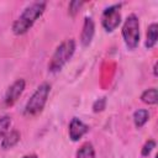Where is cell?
<instances>
[{"instance_id": "1", "label": "cell", "mask_w": 158, "mask_h": 158, "mask_svg": "<svg viewBox=\"0 0 158 158\" xmlns=\"http://www.w3.org/2000/svg\"><path fill=\"white\" fill-rule=\"evenodd\" d=\"M46 1H35L31 5H28L21 15L17 17V20L12 25V32L17 36L25 35L36 22L38 17L42 16V14L46 10Z\"/></svg>"}, {"instance_id": "2", "label": "cell", "mask_w": 158, "mask_h": 158, "mask_svg": "<svg viewBox=\"0 0 158 158\" xmlns=\"http://www.w3.org/2000/svg\"><path fill=\"white\" fill-rule=\"evenodd\" d=\"M75 52V41L73 38L63 41L54 51L49 63H48V70L51 73L59 72L73 57Z\"/></svg>"}, {"instance_id": "3", "label": "cell", "mask_w": 158, "mask_h": 158, "mask_svg": "<svg viewBox=\"0 0 158 158\" xmlns=\"http://www.w3.org/2000/svg\"><path fill=\"white\" fill-rule=\"evenodd\" d=\"M49 91H51V85L48 83H42L28 99L25 106V115L33 116V115L40 114L47 102Z\"/></svg>"}, {"instance_id": "4", "label": "cell", "mask_w": 158, "mask_h": 158, "mask_svg": "<svg viewBox=\"0 0 158 158\" xmlns=\"http://www.w3.org/2000/svg\"><path fill=\"white\" fill-rule=\"evenodd\" d=\"M122 38L128 49H135L139 43V21L138 17L130 15L122 26Z\"/></svg>"}, {"instance_id": "5", "label": "cell", "mask_w": 158, "mask_h": 158, "mask_svg": "<svg viewBox=\"0 0 158 158\" xmlns=\"http://www.w3.org/2000/svg\"><path fill=\"white\" fill-rule=\"evenodd\" d=\"M121 4H115L106 7L101 15V25L106 32H112L121 23Z\"/></svg>"}, {"instance_id": "6", "label": "cell", "mask_w": 158, "mask_h": 158, "mask_svg": "<svg viewBox=\"0 0 158 158\" xmlns=\"http://www.w3.org/2000/svg\"><path fill=\"white\" fill-rule=\"evenodd\" d=\"M25 86H26V81L23 79L15 80L9 86V89L6 90V94H5V98H4L5 106H12L19 100V98L21 96V94L23 93Z\"/></svg>"}, {"instance_id": "7", "label": "cell", "mask_w": 158, "mask_h": 158, "mask_svg": "<svg viewBox=\"0 0 158 158\" xmlns=\"http://www.w3.org/2000/svg\"><path fill=\"white\" fill-rule=\"evenodd\" d=\"M88 131H89V126L86 123H84L78 117H73L72 118V121L69 123V138L73 142L79 141Z\"/></svg>"}, {"instance_id": "8", "label": "cell", "mask_w": 158, "mask_h": 158, "mask_svg": "<svg viewBox=\"0 0 158 158\" xmlns=\"http://www.w3.org/2000/svg\"><path fill=\"white\" fill-rule=\"evenodd\" d=\"M94 33H95V23H94L93 19L91 17H85L83 30H81V33H80V43L84 47H88L93 41Z\"/></svg>"}, {"instance_id": "9", "label": "cell", "mask_w": 158, "mask_h": 158, "mask_svg": "<svg viewBox=\"0 0 158 158\" xmlns=\"http://www.w3.org/2000/svg\"><path fill=\"white\" fill-rule=\"evenodd\" d=\"M20 138H21V135L17 130H12V131H9L1 139V148L4 149H10L12 147H15L19 142H20Z\"/></svg>"}, {"instance_id": "10", "label": "cell", "mask_w": 158, "mask_h": 158, "mask_svg": "<svg viewBox=\"0 0 158 158\" xmlns=\"http://www.w3.org/2000/svg\"><path fill=\"white\" fill-rule=\"evenodd\" d=\"M157 38H158V25L157 23H151L147 28V40H146V48L147 49H152L156 43H157Z\"/></svg>"}, {"instance_id": "11", "label": "cell", "mask_w": 158, "mask_h": 158, "mask_svg": "<svg viewBox=\"0 0 158 158\" xmlns=\"http://www.w3.org/2000/svg\"><path fill=\"white\" fill-rule=\"evenodd\" d=\"M141 100H142V102H144L147 105H156L158 102V91H157V89L151 88V89L144 90L141 95Z\"/></svg>"}, {"instance_id": "12", "label": "cell", "mask_w": 158, "mask_h": 158, "mask_svg": "<svg viewBox=\"0 0 158 158\" xmlns=\"http://www.w3.org/2000/svg\"><path fill=\"white\" fill-rule=\"evenodd\" d=\"M148 120H149V112H148V110L139 109V110L135 111V114H133V122H135V126L137 128L143 127Z\"/></svg>"}, {"instance_id": "13", "label": "cell", "mask_w": 158, "mask_h": 158, "mask_svg": "<svg viewBox=\"0 0 158 158\" xmlns=\"http://www.w3.org/2000/svg\"><path fill=\"white\" fill-rule=\"evenodd\" d=\"M77 158H95V149L91 143L86 142L77 152Z\"/></svg>"}, {"instance_id": "14", "label": "cell", "mask_w": 158, "mask_h": 158, "mask_svg": "<svg viewBox=\"0 0 158 158\" xmlns=\"http://www.w3.org/2000/svg\"><path fill=\"white\" fill-rule=\"evenodd\" d=\"M10 125H11V117L10 116L5 115V116L0 117V138H2L9 132Z\"/></svg>"}, {"instance_id": "15", "label": "cell", "mask_w": 158, "mask_h": 158, "mask_svg": "<svg viewBox=\"0 0 158 158\" xmlns=\"http://www.w3.org/2000/svg\"><path fill=\"white\" fill-rule=\"evenodd\" d=\"M83 5H84L83 1H78V0L70 1V2H69V7H68V12H69V15H70L72 17H74V16L79 12V10H80V7H81Z\"/></svg>"}, {"instance_id": "16", "label": "cell", "mask_w": 158, "mask_h": 158, "mask_svg": "<svg viewBox=\"0 0 158 158\" xmlns=\"http://www.w3.org/2000/svg\"><path fill=\"white\" fill-rule=\"evenodd\" d=\"M156 147V142L153 141V139H149V141H147L146 143H144V146L142 147V151H141V154L143 156V157H147L151 152H152V149Z\"/></svg>"}, {"instance_id": "17", "label": "cell", "mask_w": 158, "mask_h": 158, "mask_svg": "<svg viewBox=\"0 0 158 158\" xmlns=\"http://www.w3.org/2000/svg\"><path fill=\"white\" fill-rule=\"evenodd\" d=\"M105 106H106V98H100L94 102L93 110H94V112H100L105 109Z\"/></svg>"}, {"instance_id": "18", "label": "cell", "mask_w": 158, "mask_h": 158, "mask_svg": "<svg viewBox=\"0 0 158 158\" xmlns=\"http://www.w3.org/2000/svg\"><path fill=\"white\" fill-rule=\"evenodd\" d=\"M22 158H38L36 154H27V156H23Z\"/></svg>"}, {"instance_id": "19", "label": "cell", "mask_w": 158, "mask_h": 158, "mask_svg": "<svg viewBox=\"0 0 158 158\" xmlns=\"http://www.w3.org/2000/svg\"><path fill=\"white\" fill-rule=\"evenodd\" d=\"M153 72H154V75L157 77V63H154V67H153Z\"/></svg>"}]
</instances>
